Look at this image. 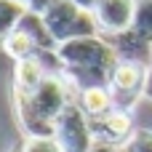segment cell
Segmentation results:
<instances>
[{
    "label": "cell",
    "mask_w": 152,
    "mask_h": 152,
    "mask_svg": "<svg viewBox=\"0 0 152 152\" xmlns=\"http://www.w3.org/2000/svg\"><path fill=\"white\" fill-rule=\"evenodd\" d=\"M59 61H61V77L69 83V88L86 91V88H99L110 86V75L115 69L118 51L104 35H91V37H75L67 40L56 48Z\"/></svg>",
    "instance_id": "obj_1"
},
{
    "label": "cell",
    "mask_w": 152,
    "mask_h": 152,
    "mask_svg": "<svg viewBox=\"0 0 152 152\" xmlns=\"http://www.w3.org/2000/svg\"><path fill=\"white\" fill-rule=\"evenodd\" d=\"M75 99V91L61 75H48L32 94L13 96L16 123L24 136H53V123Z\"/></svg>",
    "instance_id": "obj_2"
},
{
    "label": "cell",
    "mask_w": 152,
    "mask_h": 152,
    "mask_svg": "<svg viewBox=\"0 0 152 152\" xmlns=\"http://www.w3.org/2000/svg\"><path fill=\"white\" fill-rule=\"evenodd\" d=\"M43 19H45V24H48V29H51V35L56 37L59 45L67 43V40H75V37L102 35L99 27H96L94 11L77 8V5L69 3V0H59Z\"/></svg>",
    "instance_id": "obj_3"
},
{
    "label": "cell",
    "mask_w": 152,
    "mask_h": 152,
    "mask_svg": "<svg viewBox=\"0 0 152 152\" xmlns=\"http://www.w3.org/2000/svg\"><path fill=\"white\" fill-rule=\"evenodd\" d=\"M53 139L59 142V147L64 152H91L94 150L96 139H94V131H91V120H88V115L80 110V104L75 99L56 118Z\"/></svg>",
    "instance_id": "obj_4"
},
{
    "label": "cell",
    "mask_w": 152,
    "mask_h": 152,
    "mask_svg": "<svg viewBox=\"0 0 152 152\" xmlns=\"http://www.w3.org/2000/svg\"><path fill=\"white\" fill-rule=\"evenodd\" d=\"M147 69L150 67H144L139 61H126V59H120L115 64V69L110 75V91H112V99H115V107L118 110L131 112L144 99Z\"/></svg>",
    "instance_id": "obj_5"
},
{
    "label": "cell",
    "mask_w": 152,
    "mask_h": 152,
    "mask_svg": "<svg viewBox=\"0 0 152 152\" xmlns=\"http://www.w3.org/2000/svg\"><path fill=\"white\" fill-rule=\"evenodd\" d=\"M134 13H136V0H99L94 8L96 27L104 37L128 32L134 27Z\"/></svg>",
    "instance_id": "obj_6"
},
{
    "label": "cell",
    "mask_w": 152,
    "mask_h": 152,
    "mask_svg": "<svg viewBox=\"0 0 152 152\" xmlns=\"http://www.w3.org/2000/svg\"><path fill=\"white\" fill-rule=\"evenodd\" d=\"M91 131H94L96 144H107V147L120 150V147H126V142L134 136L136 126H134L131 112H126V110H112L110 115L91 120Z\"/></svg>",
    "instance_id": "obj_7"
},
{
    "label": "cell",
    "mask_w": 152,
    "mask_h": 152,
    "mask_svg": "<svg viewBox=\"0 0 152 152\" xmlns=\"http://www.w3.org/2000/svg\"><path fill=\"white\" fill-rule=\"evenodd\" d=\"M107 40L118 51V59L139 61L144 67H152V40L144 37V35H139L136 29H128V32L115 35V37H107Z\"/></svg>",
    "instance_id": "obj_8"
},
{
    "label": "cell",
    "mask_w": 152,
    "mask_h": 152,
    "mask_svg": "<svg viewBox=\"0 0 152 152\" xmlns=\"http://www.w3.org/2000/svg\"><path fill=\"white\" fill-rule=\"evenodd\" d=\"M75 102L80 104V110L88 115V120H96V118H104L110 115L115 107V99H112V91L110 86H99V88H86V91H77L75 94Z\"/></svg>",
    "instance_id": "obj_9"
},
{
    "label": "cell",
    "mask_w": 152,
    "mask_h": 152,
    "mask_svg": "<svg viewBox=\"0 0 152 152\" xmlns=\"http://www.w3.org/2000/svg\"><path fill=\"white\" fill-rule=\"evenodd\" d=\"M48 77V72L43 69V64L37 59H27V61H16L13 64V96H27L32 94L43 80Z\"/></svg>",
    "instance_id": "obj_10"
},
{
    "label": "cell",
    "mask_w": 152,
    "mask_h": 152,
    "mask_svg": "<svg viewBox=\"0 0 152 152\" xmlns=\"http://www.w3.org/2000/svg\"><path fill=\"white\" fill-rule=\"evenodd\" d=\"M3 51H5L8 59H13V64H16V61H27V59H35V56L40 53V48H37L21 29H13V32L8 35V40L3 43Z\"/></svg>",
    "instance_id": "obj_11"
},
{
    "label": "cell",
    "mask_w": 152,
    "mask_h": 152,
    "mask_svg": "<svg viewBox=\"0 0 152 152\" xmlns=\"http://www.w3.org/2000/svg\"><path fill=\"white\" fill-rule=\"evenodd\" d=\"M24 11H27L24 3H16V0H0V48H3V43L8 40V35L19 27Z\"/></svg>",
    "instance_id": "obj_12"
},
{
    "label": "cell",
    "mask_w": 152,
    "mask_h": 152,
    "mask_svg": "<svg viewBox=\"0 0 152 152\" xmlns=\"http://www.w3.org/2000/svg\"><path fill=\"white\" fill-rule=\"evenodd\" d=\"M139 35L152 40V0H136V13H134V27Z\"/></svg>",
    "instance_id": "obj_13"
},
{
    "label": "cell",
    "mask_w": 152,
    "mask_h": 152,
    "mask_svg": "<svg viewBox=\"0 0 152 152\" xmlns=\"http://www.w3.org/2000/svg\"><path fill=\"white\" fill-rule=\"evenodd\" d=\"M19 152H64L53 136H24Z\"/></svg>",
    "instance_id": "obj_14"
},
{
    "label": "cell",
    "mask_w": 152,
    "mask_h": 152,
    "mask_svg": "<svg viewBox=\"0 0 152 152\" xmlns=\"http://www.w3.org/2000/svg\"><path fill=\"white\" fill-rule=\"evenodd\" d=\"M123 150L126 152H152V128H136Z\"/></svg>",
    "instance_id": "obj_15"
},
{
    "label": "cell",
    "mask_w": 152,
    "mask_h": 152,
    "mask_svg": "<svg viewBox=\"0 0 152 152\" xmlns=\"http://www.w3.org/2000/svg\"><path fill=\"white\" fill-rule=\"evenodd\" d=\"M59 0H24V8L29 11V13H37V16H45L53 5H56Z\"/></svg>",
    "instance_id": "obj_16"
},
{
    "label": "cell",
    "mask_w": 152,
    "mask_h": 152,
    "mask_svg": "<svg viewBox=\"0 0 152 152\" xmlns=\"http://www.w3.org/2000/svg\"><path fill=\"white\" fill-rule=\"evenodd\" d=\"M144 99L152 102V67L147 69V83H144Z\"/></svg>",
    "instance_id": "obj_17"
},
{
    "label": "cell",
    "mask_w": 152,
    "mask_h": 152,
    "mask_svg": "<svg viewBox=\"0 0 152 152\" xmlns=\"http://www.w3.org/2000/svg\"><path fill=\"white\" fill-rule=\"evenodd\" d=\"M69 3H75L77 8H86V11H94L99 0H69Z\"/></svg>",
    "instance_id": "obj_18"
},
{
    "label": "cell",
    "mask_w": 152,
    "mask_h": 152,
    "mask_svg": "<svg viewBox=\"0 0 152 152\" xmlns=\"http://www.w3.org/2000/svg\"><path fill=\"white\" fill-rule=\"evenodd\" d=\"M91 152H115V147H107V144H94Z\"/></svg>",
    "instance_id": "obj_19"
},
{
    "label": "cell",
    "mask_w": 152,
    "mask_h": 152,
    "mask_svg": "<svg viewBox=\"0 0 152 152\" xmlns=\"http://www.w3.org/2000/svg\"><path fill=\"white\" fill-rule=\"evenodd\" d=\"M8 152H19V147H13V150H8Z\"/></svg>",
    "instance_id": "obj_20"
},
{
    "label": "cell",
    "mask_w": 152,
    "mask_h": 152,
    "mask_svg": "<svg viewBox=\"0 0 152 152\" xmlns=\"http://www.w3.org/2000/svg\"><path fill=\"white\" fill-rule=\"evenodd\" d=\"M115 152H126V150H123V147H120V150H115Z\"/></svg>",
    "instance_id": "obj_21"
},
{
    "label": "cell",
    "mask_w": 152,
    "mask_h": 152,
    "mask_svg": "<svg viewBox=\"0 0 152 152\" xmlns=\"http://www.w3.org/2000/svg\"><path fill=\"white\" fill-rule=\"evenodd\" d=\"M16 3H24V0H16Z\"/></svg>",
    "instance_id": "obj_22"
}]
</instances>
